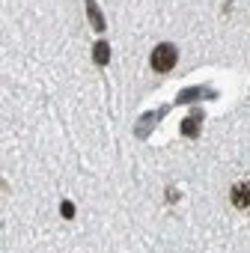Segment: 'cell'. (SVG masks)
<instances>
[{
	"label": "cell",
	"instance_id": "4",
	"mask_svg": "<svg viewBox=\"0 0 250 253\" xmlns=\"http://www.w3.org/2000/svg\"><path fill=\"white\" fill-rule=\"evenodd\" d=\"M92 60H95L98 66H107V63H110V45H107L104 39H98V42L92 45Z\"/></svg>",
	"mask_w": 250,
	"mask_h": 253
},
{
	"label": "cell",
	"instance_id": "1",
	"mask_svg": "<svg viewBox=\"0 0 250 253\" xmlns=\"http://www.w3.org/2000/svg\"><path fill=\"white\" fill-rule=\"evenodd\" d=\"M176 63H179V48H176L173 42H158V45L152 48V57H149L152 72L167 75V72L176 69Z\"/></svg>",
	"mask_w": 250,
	"mask_h": 253
},
{
	"label": "cell",
	"instance_id": "2",
	"mask_svg": "<svg viewBox=\"0 0 250 253\" xmlns=\"http://www.w3.org/2000/svg\"><path fill=\"white\" fill-rule=\"evenodd\" d=\"M229 203H232V209H238V211H247V209H250V182H247V179H241V182H235V185L229 188Z\"/></svg>",
	"mask_w": 250,
	"mask_h": 253
},
{
	"label": "cell",
	"instance_id": "3",
	"mask_svg": "<svg viewBox=\"0 0 250 253\" xmlns=\"http://www.w3.org/2000/svg\"><path fill=\"white\" fill-rule=\"evenodd\" d=\"M200 119H203V110H194L188 119H182V134L185 137H200Z\"/></svg>",
	"mask_w": 250,
	"mask_h": 253
},
{
	"label": "cell",
	"instance_id": "5",
	"mask_svg": "<svg viewBox=\"0 0 250 253\" xmlns=\"http://www.w3.org/2000/svg\"><path fill=\"white\" fill-rule=\"evenodd\" d=\"M86 9H89V15H92V24H95V30L101 33V30H104V21H101V15H98V9L92 6V0H86Z\"/></svg>",
	"mask_w": 250,
	"mask_h": 253
},
{
	"label": "cell",
	"instance_id": "6",
	"mask_svg": "<svg viewBox=\"0 0 250 253\" xmlns=\"http://www.w3.org/2000/svg\"><path fill=\"white\" fill-rule=\"evenodd\" d=\"M60 211H63V217H69V220H72V217H75V206H72V203H69V200H66V203H63V206H60Z\"/></svg>",
	"mask_w": 250,
	"mask_h": 253
}]
</instances>
